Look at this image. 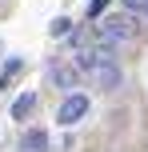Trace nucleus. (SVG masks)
<instances>
[{"label":"nucleus","mask_w":148,"mask_h":152,"mask_svg":"<svg viewBox=\"0 0 148 152\" xmlns=\"http://www.w3.org/2000/svg\"><path fill=\"white\" fill-rule=\"evenodd\" d=\"M96 36H100L104 44H128V40H132V20H128V16H104V20L96 24Z\"/></svg>","instance_id":"obj_1"},{"label":"nucleus","mask_w":148,"mask_h":152,"mask_svg":"<svg viewBox=\"0 0 148 152\" xmlns=\"http://www.w3.org/2000/svg\"><path fill=\"white\" fill-rule=\"evenodd\" d=\"M48 76H52V84H56V88H64V92L80 88V64H68V60H52V64H48Z\"/></svg>","instance_id":"obj_2"},{"label":"nucleus","mask_w":148,"mask_h":152,"mask_svg":"<svg viewBox=\"0 0 148 152\" xmlns=\"http://www.w3.org/2000/svg\"><path fill=\"white\" fill-rule=\"evenodd\" d=\"M84 112H88V96L68 92V96H64V104H60V112H56V120H60V124H76Z\"/></svg>","instance_id":"obj_3"},{"label":"nucleus","mask_w":148,"mask_h":152,"mask_svg":"<svg viewBox=\"0 0 148 152\" xmlns=\"http://www.w3.org/2000/svg\"><path fill=\"white\" fill-rule=\"evenodd\" d=\"M92 76H96V84H100V88H116V84H120V68H116V60H112V52H104L100 60H96Z\"/></svg>","instance_id":"obj_4"},{"label":"nucleus","mask_w":148,"mask_h":152,"mask_svg":"<svg viewBox=\"0 0 148 152\" xmlns=\"http://www.w3.org/2000/svg\"><path fill=\"white\" fill-rule=\"evenodd\" d=\"M20 152H48V132L44 128H28L20 136Z\"/></svg>","instance_id":"obj_5"},{"label":"nucleus","mask_w":148,"mask_h":152,"mask_svg":"<svg viewBox=\"0 0 148 152\" xmlns=\"http://www.w3.org/2000/svg\"><path fill=\"white\" fill-rule=\"evenodd\" d=\"M32 108H36V92H20V96H16V104H12V120H24Z\"/></svg>","instance_id":"obj_6"},{"label":"nucleus","mask_w":148,"mask_h":152,"mask_svg":"<svg viewBox=\"0 0 148 152\" xmlns=\"http://www.w3.org/2000/svg\"><path fill=\"white\" fill-rule=\"evenodd\" d=\"M20 72H24V60H8L4 68H0V88H8V84H12Z\"/></svg>","instance_id":"obj_7"},{"label":"nucleus","mask_w":148,"mask_h":152,"mask_svg":"<svg viewBox=\"0 0 148 152\" xmlns=\"http://www.w3.org/2000/svg\"><path fill=\"white\" fill-rule=\"evenodd\" d=\"M68 32H72V20L68 16H56L52 20V36H68Z\"/></svg>","instance_id":"obj_8"},{"label":"nucleus","mask_w":148,"mask_h":152,"mask_svg":"<svg viewBox=\"0 0 148 152\" xmlns=\"http://www.w3.org/2000/svg\"><path fill=\"white\" fill-rule=\"evenodd\" d=\"M108 4H112V0H92V4H88V16H92V20H100V16L108 12Z\"/></svg>","instance_id":"obj_9"},{"label":"nucleus","mask_w":148,"mask_h":152,"mask_svg":"<svg viewBox=\"0 0 148 152\" xmlns=\"http://www.w3.org/2000/svg\"><path fill=\"white\" fill-rule=\"evenodd\" d=\"M124 8L136 12V16H148V0H124Z\"/></svg>","instance_id":"obj_10"}]
</instances>
